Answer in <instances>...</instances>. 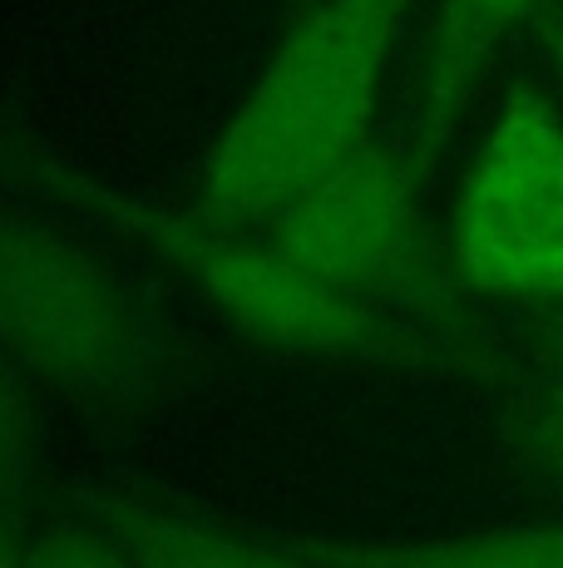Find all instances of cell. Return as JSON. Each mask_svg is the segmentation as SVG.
Here are the masks:
<instances>
[{
	"label": "cell",
	"instance_id": "obj_10",
	"mask_svg": "<svg viewBox=\"0 0 563 568\" xmlns=\"http://www.w3.org/2000/svg\"><path fill=\"white\" fill-rule=\"evenodd\" d=\"M20 381L25 376L0 356V499L16 495L35 460V406L20 390Z\"/></svg>",
	"mask_w": 563,
	"mask_h": 568
},
{
	"label": "cell",
	"instance_id": "obj_6",
	"mask_svg": "<svg viewBox=\"0 0 563 568\" xmlns=\"http://www.w3.org/2000/svg\"><path fill=\"white\" fill-rule=\"evenodd\" d=\"M549 0H436L426 70H420L416 139L420 154H440L480 90L484 64L524 20L544 16Z\"/></svg>",
	"mask_w": 563,
	"mask_h": 568
},
{
	"label": "cell",
	"instance_id": "obj_9",
	"mask_svg": "<svg viewBox=\"0 0 563 568\" xmlns=\"http://www.w3.org/2000/svg\"><path fill=\"white\" fill-rule=\"evenodd\" d=\"M25 568H139L94 519H60L30 544Z\"/></svg>",
	"mask_w": 563,
	"mask_h": 568
},
{
	"label": "cell",
	"instance_id": "obj_12",
	"mask_svg": "<svg viewBox=\"0 0 563 568\" xmlns=\"http://www.w3.org/2000/svg\"><path fill=\"white\" fill-rule=\"evenodd\" d=\"M539 36H544V50L554 54V70L563 74V0H549V10L539 16Z\"/></svg>",
	"mask_w": 563,
	"mask_h": 568
},
{
	"label": "cell",
	"instance_id": "obj_11",
	"mask_svg": "<svg viewBox=\"0 0 563 568\" xmlns=\"http://www.w3.org/2000/svg\"><path fill=\"white\" fill-rule=\"evenodd\" d=\"M534 440H539V455L563 469V352L549 366L544 400H539V415H534Z\"/></svg>",
	"mask_w": 563,
	"mask_h": 568
},
{
	"label": "cell",
	"instance_id": "obj_3",
	"mask_svg": "<svg viewBox=\"0 0 563 568\" xmlns=\"http://www.w3.org/2000/svg\"><path fill=\"white\" fill-rule=\"evenodd\" d=\"M267 243L366 307L450 316V247L420 199V154L366 139L267 217Z\"/></svg>",
	"mask_w": 563,
	"mask_h": 568
},
{
	"label": "cell",
	"instance_id": "obj_5",
	"mask_svg": "<svg viewBox=\"0 0 563 568\" xmlns=\"http://www.w3.org/2000/svg\"><path fill=\"white\" fill-rule=\"evenodd\" d=\"M446 247L470 292L563 307V114L534 84H519L484 134Z\"/></svg>",
	"mask_w": 563,
	"mask_h": 568
},
{
	"label": "cell",
	"instance_id": "obj_8",
	"mask_svg": "<svg viewBox=\"0 0 563 568\" xmlns=\"http://www.w3.org/2000/svg\"><path fill=\"white\" fill-rule=\"evenodd\" d=\"M346 568H563V529H480L454 539L317 544Z\"/></svg>",
	"mask_w": 563,
	"mask_h": 568
},
{
	"label": "cell",
	"instance_id": "obj_13",
	"mask_svg": "<svg viewBox=\"0 0 563 568\" xmlns=\"http://www.w3.org/2000/svg\"><path fill=\"white\" fill-rule=\"evenodd\" d=\"M25 564H30V544H20V534L0 515V568H25Z\"/></svg>",
	"mask_w": 563,
	"mask_h": 568
},
{
	"label": "cell",
	"instance_id": "obj_1",
	"mask_svg": "<svg viewBox=\"0 0 563 568\" xmlns=\"http://www.w3.org/2000/svg\"><path fill=\"white\" fill-rule=\"evenodd\" d=\"M410 0H311L227 119L198 189L213 227L267 223L371 139L376 94Z\"/></svg>",
	"mask_w": 563,
	"mask_h": 568
},
{
	"label": "cell",
	"instance_id": "obj_4",
	"mask_svg": "<svg viewBox=\"0 0 563 568\" xmlns=\"http://www.w3.org/2000/svg\"><path fill=\"white\" fill-rule=\"evenodd\" d=\"M144 316L94 253L0 203V356L25 381L114 400L144 376Z\"/></svg>",
	"mask_w": 563,
	"mask_h": 568
},
{
	"label": "cell",
	"instance_id": "obj_2",
	"mask_svg": "<svg viewBox=\"0 0 563 568\" xmlns=\"http://www.w3.org/2000/svg\"><path fill=\"white\" fill-rule=\"evenodd\" d=\"M16 159L25 169H35L45 183L84 199L94 213H104L114 227H124L129 237H139L223 322H233L253 342L301 356H351V362L356 356L361 362H416V356H426L420 336L400 332L396 322H386V312L366 307V302L311 277L287 253H277L267 237L253 243V237H243V227H213L198 213L173 217L158 213V207L129 203L119 193L100 189V183L80 179L64 163L45 159L40 149L16 144Z\"/></svg>",
	"mask_w": 563,
	"mask_h": 568
},
{
	"label": "cell",
	"instance_id": "obj_7",
	"mask_svg": "<svg viewBox=\"0 0 563 568\" xmlns=\"http://www.w3.org/2000/svg\"><path fill=\"white\" fill-rule=\"evenodd\" d=\"M90 519L139 568H346L317 544H257L139 499H94Z\"/></svg>",
	"mask_w": 563,
	"mask_h": 568
}]
</instances>
